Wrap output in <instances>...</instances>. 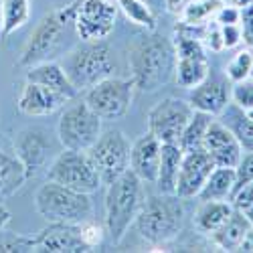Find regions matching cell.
Returning <instances> with one entry per match:
<instances>
[{
  "label": "cell",
  "mask_w": 253,
  "mask_h": 253,
  "mask_svg": "<svg viewBox=\"0 0 253 253\" xmlns=\"http://www.w3.org/2000/svg\"><path fill=\"white\" fill-rule=\"evenodd\" d=\"M10 217H12V215H10L8 207L0 203V231H2V229H6V225L10 223Z\"/></svg>",
  "instance_id": "obj_43"
},
{
  "label": "cell",
  "mask_w": 253,
  "mask_h": 253,
  "mask_svg": "<svg viewBox=\"0 0 253 253\" xmlns=\"http://www.w3.org/2000/svg\"><path fill=\"white\" fill-rule=\"evenodd\" d=\"M75 8H77V0L67 6L55 8L41 18V23L37 25V29L33 31V35L27 41L23 53H20V59H18L20 65L33 67L37 63L49 61V57L55 55L67 27L73 25Z\"/></svg>",
  "instance_id": "obj_7"
},
{
  "label": "cell",
  "mask_w": 253,
  "mask_h": 253,
  "mask_svg": "<svg viewBox=\"0 0 253 253\" xmlns=\"http://www.w3.org/2000/svg\"><path fill=\"white\" fill-rule=\"evenodd\" d=\"M182 154H184V150L178 144H162L158 176H156V182H154L160 193L174 195V186H176V176H178V168H180V162H182Z\"/></svg>",
  "instance_id": "obj_24"
},
{
  "label": "cell",
  "mask_w": 253,
  "mask_h": 253,
  "mask_svg": "<svg viewBox=\"0 0 253 253\" xmlns=\"http://www.w3.org/2000/svg\"><path fill=\"white\" fill-rule=\"evenodd\" d=\"M203 148L213 158L215 166H229L235 168L243 156V148L239 140L233 136L221 120H213L203 140Z\"/></svg>",
  "instance_id": "obj_18"
},
{
  "label": "cell",
  "mask_w": 253,
  "mask_h": 253,
  "mask_svg": "<svg viewBox=\"0 0 253 253\" xmlns=\"http://www.w3.org/2000/svg\"><path fill=\"white\" fill-rule=\"evenodd\" d=\"M31 16V0H2V31L0 41L23 29Z\"/></svg>",
  "instance_id": "obj_28"
},
{
  "label": "cell",
  "mask_w": 253,
  "mask_h": 253,
  "mask_svg": "<svg viewBox=\"0 0 253 253\" xmlns=\"http://www.w3.org/2000/svg\"><path fill=\"white\" fill-rule=\"evenodd\" d=\"M186 101L191 103L193 110L217 118L231 101V81L227 77H215L209 73L199 85L188 89Z\"/></svg>",
  "instance_id": "obj_17"
},
{
  "label": "cell",
  "mask_w": 253,
  "mask_h": 253,
  "mask_svg": "<svg viewBox=\"0 0 253 253\" xmlns=\"http://www.w3.org/2000/svg\"><path fill=\"white\" fill-rule=\"evenodd\" d=\"M118 0H77L73 27L81 41H105L116 27Z\"/></svg>",
  "instance_id": "obj_12"
},
{
  "label": "cell",
  "mask_w": 253,
  "mask_h": 253,
  "mask_svg": "<svg viewBox=\"0 0 253 253\" xmlns=\"http://www.w3.org/2000/svg\"><path fill=\"white\" fill-rule=\"evenodd\" d=\"M215 20L217 25L223 27V25H239L241 20V8L235 6V4H221L215 12Z\"/></svg>",
  "instance_id": "obj_39"
},
{
  "label": "cell",
  "mask_w": 253,
  "mask_h": 253,
  "mask_svg": "<svg viewBox=\"0 0 253 253\" xmlns=\"http://www.w3.org/2000/svg\"><path fill=\"white\" fill-rule=\"evenodd\" d=\"M193 112L195 110L186 99L166 97L148 112V132L154 134L162 144H178Z\"/></svg>",
  "instance_id": "obj_13"
},
{
  "label": "cell",
  "mask_w": 253,
  "mask_h": 253,
  "mask_svg": "<svg viewBox=\"0 0 253 253\" xmlns=\"http://www.w3.org/2000/svg\"><path fill=\"white\" fill-rule=\"evenodd\" d=\"M144 203V182L130 170L120 174L108 184L105 191V233L118 245L130 225L134 223L138 211Z\"/></svg>",
  "instance_id": "obj_3"
},
{
  "label": "cell",
  "mask_w": 253,
  "mask_h": 253,
  "mask_svg": "<svg viewBox=\"0 0 253 253\" xmlns=\"http://www.w3.org/2000/svg\"><path fill=\"white\" fill-rule=\"evenodd\" d=\"M253 182V150L251 152H245L239 160V164L235 166V186H233V195L243 188L245 184ZM231 195V197H233Z\"/></svg>",
  "instance_id": "obj_35"
},
{
  "label": "cell",
  "mask_w": 253,
  "mask_h": 253,
  "mask_svg": "<svg viewBox=\"0 0 253 253\" xmlns=\"http://www.w3.org/2000/svg\"><path fill=\"white\" fill-rule=\"evenodd\" d=\"M118 6H120V10L126 14V18H128L130 23L146 29L148 33L156 31L158 23H156L154 8L150 4H146L144 0H118Z\"/></svg>",
  "instance_id": "obj_30"
},
{
  "label": "cell",
  "mask_w": 253,
  "mask_h": 253,
  "mask_svg": "<svg viewBox=\"0 0 253 253\" xmlns=\"http://www.w3.org/2000/svg\"><path fill=\"white\" fill-rule=\"evenodd\" d=\"M249 227H251V221L241 213V211H237L233 207V213L229 215V219L217 231L211 233V239H213V243L223 251H237L245 233L249 231Z\"/></svg>",
  "instance_id": "obj_23"
},
{
  "label": "cell",
  "mask_w": 253,
  "mask_h": 253,
  "mask_svg": "<svg viewBox=\"0 0 253 253\" xmlns=\"http://www.w3.org/2000/svg\"><path fill=\"white\" fill-rule=\"evenodd\" d=\"M136 83L132 77H105L99 83L85 89L83 101L105 122L122 120L130 112V105L134 99Z\"/></svg>",
  "instance_id": "obj_8"
},
{
  "label": "cell",
  "mask_w": 253,
  "mask_h": 253,
  "mask_svg": "<svg viewBox=\"0 0 253 253\" xmlns=\"http://www.w3.org/2000/svg\"><path fill=\"white\" fill-rule=\"evenodd\" d=\"M243 112L247 114V118H249V120H253V108H251V110H243Z\"/></svg>",
  "instance_id": "obj_47"
},
{
  "label": "cell",
  "mask_w": 253,
  "mask_h": 253,
  "mask_svg": "<svg viewBox=\"0 0 253 253\" xmlns=\"http://www.w3.org/2000/svg\"><path fill=\"white\" fill-rule=\"evenodd\" d=\"M47 180L59 182L67 188L87 193V195L97 193L101 186L99 174L95 170V166L91 164L87 152L69 150V148H63V152H59L55 160L49 164Z\"/></svg>",
  "instance_id": "obj_9"
},
{
  "label": "cell",
  "mask_w": 253,
  "mask_h": 253,
  "mask_svg": "<svg viewBox=\"0 0 253 253\" xmlns=\"http://www.w3.org/2000/svg\"><path fill=\"white\" fill-rule=\"evenodd\" d=\"M215 120V116L211 114H205V112H193L191 120L184 126L182 130V136L178 140V146L186 152V150H195V148H203V140H205V134L209 130L211 122Z\"/></svg>",
  "instance_id": "obj_29"
},
{
  "label": "cell",
  "mask_w": 253,
  "mask_h": 253,
  "mask_svg": "<svg viewBox=\"0 0 253 253\" xmlns=\"http://www.w3.org/2000/svg\"><path fill=\"white\" fill-rule=\"evenodd\" d=\"M219 120L227 126L231 132H233V136L239 140L241 148L245 152L253 150V120L247 118V114L239 108L237 103L229 101L227 108L219 114Z\"/></svg>",
  "instance_id": "obj_26"
},
{
  "label": "cell",
  "mask_w": 253,
  "mask_h": 253,
  "mask_svg": "<svg viewBox=\"0 0 253 253\" xmlns=\"http://www.w3.org/2000/svg\"><path fill=\"white\" fill-rule=\"evenodd\" d=\"M12 148L18 156V160L23 162L27 176L31 178L47 168L53 144H51L49 132L45 128H41V126H29V128H23L16 132V136L12 140Z\"/></svg>",
  "instance_id": "obj_14"
},
{
  "label": "cell",
  "mask_w": 253,
  "mask_h": 253,
  "mask_svg": "<svg viewBox=\"0 0 253 253\" xmlns=\"http://www.w3.org/2000/svg\"><path fill=\"white\" fill-rule=\"evenodd\" d=\"M69 99L59 93L53 91L45 85H39V83H31L27 81L23 91L18 95L16 108L20 114L31 116V118H39V116H51L57 110H61Z\"/></svg>",
  "instance_id": "obj_20"
},
{
  "label": "cell",
  "mask_w": 253,
  "mask_h": 253,
  "mask_svg": "<svg viewBox=\"0 0 253 253\" xmlns=\"http://www.w3.org/2000/svg\"><path fill=\"white\" fill-rule=\"evenodd\" d=\"M235 186V168L229 166H215L211 170L205 186L201 188L199 199L201 201H223L231 199Z\"/></svg>",
  "instance_id": "obj_27"
},
{
  "label": "cell",
  "mask_w": 253,
  "mask_h": 253,
  "mask_svg": "<svg viewBox=\"0 0 253 253\" xmlns=\"http://www.w3.org/2000/svg\"><path fill=\"white\" fill-rule=\"evenodd\" d=\"M203 45L207 51H213V53H221L225 47H223V37H221V27L215 25V27H207L205 29V35H203Z\"/></svg>",
  "instance_id": "obj_40"
},
{
  "label": "cell",
  "mask_w": 253,
  "mask_h": 253,
  "mask_svg": "<svg viewBox=\"0 0 253 253\" xmlns=\"http://www.w3.org/2000/svg\"><path fill=\"white\" fill-rule=\"evenodd\" d=\"M166 2V10H170V12H180V8L188 2V0H164Z\"/></svg>",
  "instance_id": "obj_44"
},
{
  "label": "cell",
  "mask_w": 253,
  "mask_h": 253,
  "mask_svg": "<svg viewBox=\"0 0 253 253\" xmlns=\"http://www.w3.org/2000/svg\"><path fill=\"white\" fill-rule=\"evenodd\" d=\"M0 201H2V197H0Z\"/></svg>",
  "instance_id": "obj_49"
},
{
  "label": "cell",
  "mask_w": 253,
  "mask_h": 253,
  "mask_svg": "<svg viewBox=\"0 0 253 253\" xmlns=\"http://www.w3.org/2000/svg\"><path fill=\"white\" fill-rule=\"evenodd\" d=\"M37 213L49 223L79 225L93 217V203L87 193H79L59 182L47 180L35 195Z\"/></svg>",
  "instance_id": "obj_6"
},
{
  "label": "cell",
  "mask_w": 253,
  "mask_h": 253,
  "mask_svg": "<svg viewBox=\"0 0 253 253\" xmlns=\"http://www.w3.org/2000/svg\"><path fill=\"white\" fill-rule=\"evenodd\" d=\"M249 77H253V65H251V73H249Z\"/></svg>",
  "instance_id": "obj_48"
},
{
  "label": "cell",
  "mask_w": 253,
  "mask_h": 253,
  "mask_svg": "<svg viewBox=\"0 0 253 253\" xmlns=\"http://www.w3.org/2000/svg\"><path fill=\"white\" fill-rule=\"evenodd\" d=\"M0 31H2V0H0Z\"/></svg>",
  "instance_id": "obj_46"
},
{
  "label": "cell",
  "mask_w": 253,
  "mask_h": 253,
  "mask_svg": "<svg viewBox=\"0 0 253 253\" xmlns=\"http://www.w3.org/2000/svg\"><path fill=\"white\" fill-rule=\"evenodd\" d=\"M144 2H146V4H150L152 8H154V6H158V8H166V2H164V0H144Z\"/></svg>",
  "instance_id": "obj_45"
},
{
  "label": "cell",
  "mask_w": 253,
  "mask_h": 253,
  "mask_svg": "<svg viewBox=\"0 0 253 253\" xmlns=\"http://www.w3.org/2000/svg\"><path fill=\"white\" fill-rule=\"evenodd\" d=\"M251 65H253V51L251 49H243V51H237L227 63V69H225V77L231 81V83H237V81H243L249 77L251 73Z\"/></svg>",
  "instance_id": "obj_32"
},
{
  "label": "cell",
  "mask_w": 253,
  "mask_h": 253,
  "mask_svg": "<svg viewBox=\"0 0 253 253\" xmlns=\"http://www.w3.org/2000/svg\"><path fill=\"white\" fill-rule=\"evenodd\" d=\"M241 33H243V43L253 49V2L241 6Z\"/></svg>",
  "instance_id": "obj_38"
},
{
  "label": "cell",
  "mask_w": 253,
  "mask_h": 253,
  "mask_svg": "<svg viewBox=\"0 0 253 253\" xmlns=\"http://www.w3.org/2000/svg\"><path fill=\"white\" fill-rule=\"evenodd\" d=\"M85 152L105 186L130 168V142L120 130L101 132Z\"/></svg>",
  "instance_id": "obj_11"
},
{
  "label": "cell",
  "mask_w": 253,
  "mask_h": 253,
  "mask_svg": "<svg viewBox=\"0 0 253 253\" xmlns=\"http://www.w3.org/2000/svg\"><path fill=\"white\" fill-rule=\"evenodd\" d=\"M140 237L152 247H162L178 237L184 225V207L176 195H150L134 219Z\"/></svg>",
  "instance_id": "obj_2"
},
{
  "label": "cell",
  "mask_w": 253,
  "mask_h": 253,
  "mask_svg": "<svg viewBox=\"0 0 253 253\" xmlns=\"http://www.w3.org/2000/svg\"><path fill=\"white\" fill-rule=\"evenodd\" d=\"M29 180L23 162L18 160L14 148L0 146V197L6 199L18 193Z\"/></svg>",
  "instance_id": "obj_22"
},
{
  "label": "cell",
  "mask_w": 253,
  "mask_h": 253,
  "mask_svg": "<svg viewBox=\"0 0 253 253\" xmlns=\"http://www.w3.org/2000/svg\"><path fill=\"white\" fill-rule=\"evenodd\" d=\"M69 81L77 91H85L116 71V59L112 47L105 41H81L61 61Z\"/></svg>",
  "instance_id": "obj_4"
},
{
  "label": "cell",
  "mask_w": 253,
  "mask_h": 253,
  "mask_svg": "<svg viewBox=\"0 0 253 253\" xmlns=\"http://www.w3.org/2000/svg\"><path fill=\"white\" fill-rule=\"evenodd\" d=\"M221 6L219 0H188L180 8V23L186 25H207L211 16H215L217 8Z\"/></svg>",
  "instance_id": "obj_31"
},
{
  "label": "cell",
  "mask_w": 253,
  "mask_h": 253,
  "mask_svg": "<svg viewBox=\"0 0 253 253\" xmlns=\"http://www.w3.org/2000/svg\"><path fill=\"white\" fill-rule=\"evenodd\" d=\"M233 213V205L223 201H201V207L195 213V229L199 233L211 235L213 231H217L227 219Z\"/></svg>",
  "instance_id": "obj_25"
},
{
  "label": "cell",
  "mask_w": 253,
  "mask_h": 253,
  "mask_svg": "<svg viewBox=\"0 0 253 253\" xmlns=\"http://www.w3.org/2000/svg\"><path fill=\"white\" fill-rule=\"evenodd\" d=\"M0 251L2 253H25L33 251V237L29 235H18L12 231H0Z\"/></svg>",
  "instance_id": "obj_33"
},
{
  "label": "cell",
  "mask_w": 253,
  "mask_h": 253,
  "mask_svg": "<svg viewBox=\"0 0 253 253\" xmlns=\"http://www.w3.org/2000/svg\"><path fill=\"white\" fill-rule=\"evenodd\" d=\"M27 81L31 83H39V85H45L53 91L63 93L67 99H73L79 91L75 89V85L69 81L65 69L61 67V63L55 61H43V63H37V65L29 67L27 71Z\"/></svg>",
  "instance_id": "obj_21"
},
{
  "label": "cell",
  "mask_w": 253,
  "mask_h": 253,
  "mask_svg": "<svg viewBox=\"0 0 253 253\" xmlns=\"http://www.w3.org/2000/svg\"><path fill=\"white\" fill-rule=\"evenodd\" d=\"M231 101L237 103L241 110L253 108V77L233 83V87H231Z\"/></svg>",
  "instance_id": "obj_34"
},
{
  "label": "cell",
  "mask_w": 253,
  "mask_h": 253,
  "mask_svg": "<svg viewBox=\"0 0 253 253\" xmlns=\"http://www.w3.org/2000/svg\"><path fill=\"white\" fill-rule=\"evenodd\" d=\"M79 227H81V239L85 241V245H87L89 249H95V247H99V245L103 243L105 229H103L99 223L87 219V221L79 223Z\"/></svg>",
  "instance_id": "obj_37"
},
{
  "label": "cell",
  "mask_w": 253,
  "mask_h": 253,
  "mask_svg": "<svg viewBox=\"0 0 253 253\" xmlns=\"http://www.w3.org/2000/svg\"><path fill=\"white\" fill-rule=\"evenodd\" d=\"M213 168H215V162L205 148L186 150L182 154V162H180V168H178L174 195L178 199L199 197L201 188L205 186V182H207V178H209Z\"/></svg>",
  "instance_id": "obj_15"
},
{
  "label": "cell",
  "mask_w": 253,
  "mask_h": 253,
  "mask_svg": "<svg viewBox=\"0 0 253 253\" xmlns=\"http://www.w3.org/2000/svg\"><path fill=\"white\" fill-rule=\"evenodd\" d=\"M130 71L140 91H156L174 77L176 55L170 39L146 35L130 47Z\"/></svg>",
  "instance_id": "obj_1"
},
{
  "label": "cell",
  "mask_w": 253,
  "mask_h": 253,
  "mask_svg": "<svg viewBox=\"0 0 253 253\" xmlns=\"http://www.w3.org/2000/svg\"><path fill=\"white\" fill-rule=\"evenodd\" d=\"M33 251L85 253L91 251L81 239V227L73 223H49L33 237Z\"/></svg>",
  "instance_id": "obj_16"
},
{
  "label": "cell",
  "mask_w": 253,
  "mask_h": 253,
  "mask_svg": "<svg viewBox=\"0 0 253 253\" xmlns=\"http://www.w3.org/2000/svg\"><path fill=\"white\" fill-rule=\"evenodd\" d=\"M207 25H186L178 23L174 29V79L180 87L191 89L211 73V63L207 57V49L203 45V35Z\"/></svg>",
  "instance_id": "obj_5"
},
{
  "label": "cell",
  "mask_w": 253,
  "mask_h": 253,
  "mask_svg": "<svg viewBox=\"0 0 253 253\" xmlns=\"http://www.w3.org/2000/svg\"><path fill=\"white\" fill-rule=\"evenodd\" d=\"M221 37H223V47L225 49H233L243 41L241 25H223L221 27Z\"/></svg>",
  "instance_id": "obj_41"
},
{
  "label": "cell",
  "mask_w": 253,
  "mask_h": 253,
  "mask_svg": "<svg viewBox=\"0 0 253 253\" xmlns=\"http://www.w3.org/2000/svg\"><path fill=\"white\" fill-rule=\"evenodd\" d=\"M237 251L253 253V225L249 227V231L245 233V237H243V241H241V245H239V249H237Z\"/></svg>",
  "instance_id": "obj_42"
},
{
  "label": "cell",
  "mask_w": 253,
  "mask_h": 253,
  "mask_svg": "<svg viewBox=\"0 0 253 253\" xmlns=\"http://www.w3.org/2000/svg\"><path fill=\"white\" fill-rule=\"evenodd\" d=\"M101 118L89 108L85 101H75L67 105L57 124V136L63 148L85 152L99 138Z\"/></svg>",
  "instance_id": "obj_10"
},
{
  "label": "cell",
  "mask_w": 253,
  "mask_h": 253,
  "mask_svg": "<svg viewBox=\"0 0 253 253\" xmlns=\"http://www.w3.org/2000/svg\"><path fill=\"white\" fill-rule=\"evenodd\" d=\"M160 150H162V142L150 132L140 136L130 146V170L142 182L148 184L156 182L158 166H160Z\"/></svg>",
  "instance_id": "obj_19"
},
{
  "label": "cell",
  "mask_w": 253,
  "mask_h": 253,
  "mask_svg": "<svg viewBox=\"0 0 253 253\" xmlns=\"http://www.w3.org/2000/svg\"><path fill=\"white\" fill-rule=\"evenodd\" d=\"M231 205H233L237 211H241L253 225V182L239 188V191L231 197Z\"/></svg>",
  "instance_id": "obj_36"
}]
</instances>
